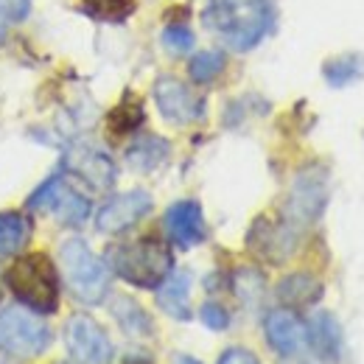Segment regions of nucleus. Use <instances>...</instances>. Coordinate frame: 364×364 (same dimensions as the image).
Wrapping results in <instances>:
<instances>
[{
	"instance_id": "nucleus-16",
	"label": "nucleus",
	"mask_w": 364,
	"mask_h": 364,
	"mask_svg": "<svg viewBox=\"0 0 364 364\" xmlns=\"http://www.w3.org/2000/svg\"><path fill=\"white\" fill-rule=\"evenodd\" d=\"M157 306L174 319H191V274L174 272L157 286Z\"/></svg>"
},
{
	"instance_id": "nucleus-22",
	"label": "nucleus",
	"mask_w": 364,
	"mask_h": 364,
	"mask_svg": "<svg viewBox=\"0 0 364 364\" xmlns=\"http://www.w3.org/2000/svg\"><path fill=\"white\" fill-rule=\"evenodd\" d=\"M143 124V104L137 98H124L107 118V127L112 135H129Z\"/></svg>"
},
{
	"instance_id": "nucleus-28",
	"label": "nucleus",
	"mask_w": 364,
	"mask_h": 364,
	"mask_svg": "<svg viewBox=\"0 0 364 364\" xmlns=\"http://www.w3.org/2000/svg\"><path fill=\"white\" fill-rule=\"evenodd\" d=\"M199 317H202V322H205L210 331H225L230 325V314L222 303H205V306L199 309Z\"/></svg>"
},
{
	"instance_id": "nucleus-29",
	"label": "nucleus",
	"mask_w": 364,
	"mask_h": 364,
	"mask_svg": "<svg viewBox=\"0 0 364 364\" xmlns=\"http://www.w3.org/2000/svg\"><path fill=\"white\" fill-rule=\"evenodd\" d=\"M219 364H261V362L255 359V353H250L244 348H230V350L222 353Z\"/></svg>"
},
{
	"instance_id": "nucleus-17",
	"label": "nucleus",
	"mask_w": 364,
	"mask_h": 364,
	"mask_svg": "<svg viewBox=\"0 0 364 364\" xmlns=\"http://www.w3.org/2000/svg\"><path fill=\"white\" fill-rule=\"evenodd\" d=\"M168 143L157 135H140L137 140L129 143L127 149V163L135 168V171H154L166 163L168 157Z\"/></svg>"
},
{
	"instance_id": "nucleus-19",
	"label": "nucleus",
	"mask_w": 364,
	"mask_h": 364,
	"mask_svg": "<svg viewBox=\"0 0 364 364\" xmlns=\"http://www.w3.org/2000/svg\"><path fill=\"white\" fill-rule=\"evenodd\" d=\"M109 311H112L115 322H118L129 336H151V333H154L151 317L137 306L132 297H124V294H121V297H112Z\"/></svg>"
},
{
	"instance_id": "nucleus-5",
	"label": "nucleus",
	"mask_w": 364,
	"mask_h": 364,
	"mask_svg": "<svg viewBox=\"0 0 364 364\" xmlns=\"http://www.w3.org/2000/svg\"><path fill=\"white\" fill-rule=\"evenodd\" d=\"M50 345V328L31 309L11 306L0 311V350L14 359L40 356Z\"/></svg>"
},
{
	"instance_id": "nucleus-2",
	"label": "nucleus",
	"mask_w": 364,
	"mask_h": 364,
	"mask_svg": "<svg viewBox=\"0 0 364 364\" xmlns=\"http://www.w3.org/2000/svg\"><path fill=\"white\" fill-rule=\"evenodd\" d=\"M107 267H112V272L121 274L132 286L157 289L174 269V258H171V250L160 238L149 235V238H135V241L109 247Z\"/></svg>"
},
{
	"instance_id": "nucleus-18",
	"label": "nucleus",
	"mask_w": 364,
	"mask_h": 364,
	"mask_svg": "<svg viewBox=\"0 0 364 364\" xmlns=\"http://www.w3.org/2000/svg\"><path fill=\"white\" fill-rule=\"evenodd\" d=\"M277 297L289 306V309H303V306H314L322 297V283L311 274H289L280 280L277 286Z\"/></svg>"
},
{
	"instance_id": "nucleus-11",
	"label": "nucleus",
	"mask_w": 364,
	"mask_h": 364,
	"mask_svg": "<svg viewBox=\"0 0 364 364\" xmlns=\"http://www.w3.org/2000/svg\"><path fill=\"white\" fill-rule=\"evenodd\" d=\"M151 210V196L146 191H129V193H121L115 199H109L98 216H95V228L104 235H118L124 230L135 228L143 216H149Z\"/></svg>"
},
{
	"instance_id": "nucleus-30",
	"label": "nucleus",
	"mask_w": 364,
	"mask_h": 364,
	"mask_svg": "<svg viewBox=\"0 0 364 364\" xmlns=\"http://www.w3.org/2000/svg\"><path fill=\"white\" fill-rule=\"evenodd\" d=\"M177 364H202V362H196V359H191V356H180Z\"/></svg>"
},
{
	"instance_id": "nucleus-3",
	"label": "nucleus",
	"mask_w": 364,
	"mask_h": 364,
	"mask_svg": "<svg viewBox=\"0 0 364 364\" xmlns=\"http://www.w3.org/2000/svg\"><path fill=\"white\" fill-rule=\"evenodd\" d=\"M6 286L23 306L37 314H53L59 306V274L46 252L17 258L6 269Z\"/></svg>"
},
{
	"instance_id": "nucleus-15",
	"label": "nucleus",
	"mask_w": 364,
	"mask_h": 364,
	"mask_svg": "<svg viewBox=\"0 0 364 364\" xmlns=\"http://www.w3.org/2000/svg\"><path fill=\"white\" fill-rule=\"evenodd\" d=\"M306 342L311 345V350L319 359H325V362L339 359V353H342V328H339L336 317L328 314V311H317L306 325Z\"/></svg>"
},
{
	"instance_id": "nucleus-21",
	"label": "nucleus",
	"mask_w": 364,
	"mask_h": 364,
	"mask_svg": "<svg viewBox=\"0 0 364 364\" xmlns=\"http://www.w3.org/2000/svg\"><path fill=\"white\" fill-rule=\"evenodd\" d=\"M137 0H79V11L101 23H124L135 14Z\"/></svg>"
},
{
	"instance_id": "nucleus-24",
	"label": "nucleus",
	"mask_w": 364,
	"mask_h": 364,
	"mask_svg": "<svg viewBox=\"0 0 364 364\" xmlns=\"http://www.w3.org/2000/svg\"><path fill=\"white\" fill-rule=\"evenodd\" d=\"M225 56L219 53V50H202V53H196L193 59H191V65H188V73H191V79L193 82H199V85H208V82H213L222 70H225Z\"/></svg>"
},
{
	"instance_id": "nucleus-9",
	"label": "nucleus",
	"mask_w": 364,
	"mask_h": 364,
	"mask_svg": "<svg viewBox=\"0 0 364 364\" xmlns=\"http://www.w3.org/2000/svg\"><path fill=\"white\" fill-rule=\"evenodd\" d=\"M247 247L252 255L269 264H283L297 250V228L291 222H274V219H255L247 235Z\"/></svg>"
},
{
	"instance_id": "nucleus-12",
	"label": "nucleus",
	"mask_w": 364,
	"mask_h": 364,
	"mask_svg": "<svg viewBox=\"0 0 364 364\" xmlns=\"http://www.w3.org/2000/svg\"><path fill=\"white\" fill-rule=\"evenodd\" d=\"M65 171L76 174L82 182H87L95 191H107L115 185V163L95 146H73L68 154H65Z\"/></svg>"
},
{
	"instance_id": "nucleus-25",
	"label": "nucleus",
	"mask_w": 364,
	"mask_h": 364,
	"mask_svg": "<svg viewBox=\"0 0 364 364\" xmlns=\"http://www.w3.org/2000/svg\"><path fill=\"white\" fill-rule=\"evenodd\" d=\"M31 11V0H0V43L6 40L9 28L23 23Z\"/></svg>"
},
{
	"instance_id": "nucleus-8",
	"label": "nucleus",
	"mask_w": 364,
	"mask_h": 364,
	"mask_svg": "<svg viewBox=\"0 0 364 364\" xmlns=\"http://www.w3.org/2000/svg\"><path fill=\"white\" fill-rule=\"evenodd\" d=\"M328 199V180L325 171L319 168H306L297 174V180L291 185L289 202H286V222H291L294 228L311 225L322 213Z\"/></svg>"
},
{
	"instance_id": "nucleus-6",
	"label": "nucleus",
	"mask_w": 364,
	"mask_h": 364,
	"mask_svg": "<svg viewBox=\"0 0 364 364\" xmlns=\"http://www.w3.org/2000/svg\"><path fill=\"white\" fill-rule=\"evenodd\" d=\"M28 208L31 210H46L59 225H68V228H79L90 216V199L82 196L79 191H73L62 174H56V177L43 182L31 193Z\"/></svg>"
},
{
	"instance_id": "nucleus-23",
	"label": "nucleus",
	"mask_w": 364,
	"mask_h": 364,
	"mask_svg": "<svg viewBox=\"0 0 364 364\" xmlns=\"http://www.w3.org/2000/svg\"><path fill=\"white\" fill-rule=\"evenodd\" d=\"M322 73H325V79H328V85H333V87H345V85H350V82H359V76L364 73V59L362 56H336V59H331L325 68H322Z\"/></svg>"
},
{
	"instance_id": "nucleus-7",
	"label": "nucleus",
	"mask_w": 364,
	"mask_h": 364,
	"mask_svg": "<svg viewBox=\"0 0 364 364\" xmlns=\"http://www.w3.org/2000/svg\"><path fill=\"white\" fill-rule=\"evenodd\" d=\"M65 345H68V353L79 364L112 362V342L107 331L87 314H73L65 322Z\"/></svg>"
},
{
	"instance_id": "nucleus-20",
	"label": "nucleus",
	"mask_w": 364,
	"mask_h": 364,
	"mask_svg": "<svg viewBox=\"0 0 364 364\" xmlns=\"http://www.w3.org/2000/svg\"><path fill=\"white\" fill-rule=\"evenodd\" d=\"M31 222L23 213H0V255H14L28 244Z\"/></svg>"
},
{
	"instance_id": "nucleus-14",
	"label": "nucleus",
	"mask_w": 364,
	"mask_h": 364,
	"mask_svg": "<svg viewBox=\"0 0 364 364\" xmlns=\"http://www.w3.org/2000/svg\"><path fill=\"white\" fill-rule=\"evenodd\" d=\"M166 230L177 247L188 250V247L202 244L205 241V216H202L199 202H193V199L174 202L166 210Z\"/></svg>"
},
{
	"instance_id": "nucleus-1",
	"label": "nucleus",
	"mask_w": 364,
	"mask_h": 364,
	"mask_svg": "<svg viewBox=\"0 0 364 364\" xmlns=\"http://www.w3.org/2000/svg\"><path fill=\"white\" fill-rule=\"evenodd\" d=\"M269 0H210L205 9V26L235 50L258 46L269 31Z\"/></svg>"
},
{
	"instance_id": "nucleus-4",
	"label": "nucleus",
	"mask_w": 364,
	"mask_h": 364,
	"mask_svg": "<svg viewBox=\"0 0 364 364\" xmlns=\"http://www.w3.org/2000/svg\"><path fill=\"white\" fill-rule=\"evenodd\" d=\"M59 264H62V274L76 300H82L87 306H98L107 297L109 267L87 247V241H82V238L65 241L59 250Z\"/></svg>"
},
{
	"instance_id": "nucleus-13",
	"label": "nucleus",
	"mask_w": 364,
	"mask_h": 364,
	"mask_svg": "<svg viewBox=\"0 0 364 364\" xmlns=\"http://www.w3.org/2000/svg\"><path fill=\"white\" fill-rule=\"evenodd\" d=\"M264 333L274 353L280 356H294L306 345V325L289 309H274L264 319Z\"/></svg>"
},
{
	"instance_id": "nucleus-26",
	"label": "nucleus",
	"mask_w": 364,
	"mask_h": 364,
	"mask_svg": "<svg viewBox=\"0 0 364 364\" xmlns=\"http://www.w3.org/2000/svg\"><path fill=\"white\" fill-rule=\"evenodd\" d=\"M235 294L244 303L255 306L261 300V294H264V277L255 272V269H241V272L235 274Z\"/></svg>"
},
{
	"instance_id": "nucleus-27",
	"label": "nucleus",
	"mask_w": 364,
	"mask_h": 364,
	"mask_svg": "<svg viewBox=\"0 0 364 364\" xmlns=\"http://www.w3.org/2000/svg\"><path fill=\"white\" fill-rule=\"evenodd\" d=\"M163 43L174 53H188L193 48V31L188 26H168L163 31Z\"/></svg>"
},
{
	"instance_id": "nucleus-10",
	"label": "nucleus",
	"mask_w": 364,
	"mask_h": 364,
	"mask_svg": "<svg viewBox=\"0 0 364 364\" xmlns=\"http://www.w3.org/2000/svg\"><path fill=\"white\" fill-rule=\"evenodd\" d=\"M154 101L160 115L177 127L193 124L205 115V101L174 76H160L154 82Z\"/></svg>"
}]
</instances>
